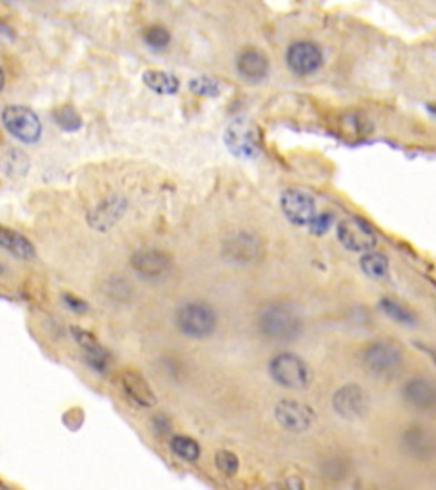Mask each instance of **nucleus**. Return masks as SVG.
<instances>
[{"mask_svg":"<svg viewBox=\"0 0 436 490\" xmlns=\"http://www.w3.org/2000/svg\"><path fill=\"white\" fill-rule=\"evenodd\" d=\"M261 334L280 342H290L302 332V320L297 310L287 303H271L257 317Z\"/></svg>","mask_w":436,"mask_h":490,"instance_id":"1","label":"nucleus"},{"mask_svg":"<svg viewBox=\"0 0 436 490\" xmlns=\"http://www.w3.org/2000/svg\"><path fill=\"white\" fill-rule=\"evenodd\" d=\"M177 329L193 339H205L217 327V314L208 303L191 302L182 305L176 315Z\"/></svg>","mask_w":436,"mask_h":490,"instance_id":"2","label":"nucleus"},{"mask_svg":"<svg viewBox=\"0 0 436 490\" xmlns=\"http://www.w3.org/2000/svg\"><path fill=\"white\" fill-rule=\"evenodd\" d=\"M269 374L278 385L285 388L300 390L311 383V370L307 363L299 356L283 353L271 359L269 363Z\"/></svg>","mask_w":436,"mask_h":490,"instance_id":"3","label":"nucleus"},{"mask_svg":"<svg viewBox=\"0 0 436 490\" xmlns=\"http://www.w3.org/2000/svg\"><path fill=\"white\" fill-rule=\"evenodd\" d=\"M2 122L11 135L25 144H36L41 136V122L25 106H7L2 113Z\"/></svg>","mask_w":436,"mask_h":490,"instance_id":"4","label":"nucleus"},{"mask_svg":"<svg viewBox=\"0 0 436 490\" xmlns=\"http://www.w3.org/2000/svg\"><path fill=\"white\" fill-rule=\"evenodd\" d=\"M225 144L233 155L252 159L259 153V133L251 121L245 118H237L225 132Z\"/></svg>","mask_w":436,"mask_h":490,"instance_id":"5","label":"nucleus"},{"mask_svg":"<svg viewBox=\"0 0 436 490\" xmlns=\"http://www.w3.org/2000/svg\"><path fill=\"white\" fill-rule=\"evenodd\" d=\"M338 239L351 252H370L376 245L374 228L362 218H346L341 221Z\"/></svg>","mask_w":436,"mask_h":490,"instance_id":"6","label":"nucleus"},{"mask_svg":"<svg viewBox=\"0 0 436 490\" xmlns=\"http://www.w3.org/2000/svg\"><path fill=\"white\" fill-rule=\"evenodd\" d=\"M402 353L395 344L376 341L363 351V363L375 374H390L400 366Z\"/></svg>","mask_w":436,"mask_h":490,"instance_id":"7","label":"nucleus"},{"mask_svg":"<svg viewBox=\"0 0 436 490\" xmlns=\"http://www.w3.org/2000/svg\"><path fill=\"white\" fill-rule=\"evenodd\" d=\"M281 209L288 221L299 227L311 225L317 216L315 211V200L308 192L300 191V189H287L281 195Z\"/></svg>","mask_w":436,"mask_h":490,"instance_id":"8","label":"nucleus"},{"mask_svg":"<svg viewBox=\"0 0 436 490\" xmlns=\"http://www.w3.org/2000/svg\"><path fill=\"white\" fill-rule=\"evenodd\" d=\"M275 417L283 429L304 433L315 422L314 410L297 400H281L275 409Z\"/></svg>","mask_w":436,"mask_h":490,"instance_id":"9","label":"nucleus"},{"mask_svg":"<svg viewBox=\"0 0 436 490\" xmlns=\"http://www.w3.org/2000/svg\"><path fill=\"white\" fill-rule=\"evenodd\" d=\"M334 410L343 419L355 421L368 412V395L360 385L341 386L332 398Z\"/></svg>","mask_w":436,"mask_h":490,"instance_id":"10","label":"nucleus"},{"mask_svg":"<svg viewBox=\"0 0 436 490\" xmlns=\"http://www.w3.org/2000/svg\"><path fill=\"white\" fill-rule=\"evenodd\" d=\"M288 66L299 75L314 74L322 65V53L311 41H297L288 48Z\"/></svg>","mask_w":436,"mask_h":490,"instance_id":"11","label":"nucleus"},{"mask_svg":"<svg viewBox=\"0 0 436 490\" xmlns=\"http://www.w3.org/2000/svg\"><path fill=\"white\" fill-rule=\"evenodd\" d=\"M402 395L407 404L416 407V409H436V383L430 378H412L404 385Z\"/></svg>","mask_w":436,"mask_h":490,"instance_id":"12","label":"nucleus"},{"mask_svg":"<svg viewBox=\"0 0 436 490\" xmlns=\"http://www.w3.org/2000/svg\"><path fill=\"white\" fill-rule=\"evenodd\" d=\"M132 264L145 278H158L169 271L170 259L164 252L156 251V248H142L133 254Z\"/></svg>","mask_w":436,"mask_h":490,"instance_id":"13","label":"nucleus"},{"mask_svg":"<svg viewBox=\"0 0 436 490\" xmlns=\"http://www.w3.org/2000/svg\"><path fill=\"white\" fill-rule=\"evenodd\" d=\"M268 58L264 57V53L254 48L244 50L237 58V70H239L240 77L251 84L263 82L268 75Z\"/></svg>","mask_w":436,"mask_h":490,"instance_id":"14","label":"nucleus"},{"mask_svg":"<svg viewBox=\"0 0 436 490\" xmlns=\"http://www.w3.org/2000/svg\"><path fill=\"white\" fill-rule=\"evenodd\" d=\"M121 385L126 395L135 402L137 405L145 407H154L157 404V397L154 393L152 386L149 385V382L142 377L137 371H125L121 374Z\"/></svg>","mask_w":436,"mask_h":490,"instance_id":"15","label":"nucleus"},{"mask_svg":"<svg viewBox=\"0 0 436 490\" xmlns=\"http://www.w3.org/2000/svg\"><path fill=\"white\" fill-rule=\"evenodd\" d=\"M404 446L412 456L431 458L436 451V440L430 430L423 428H411L404 434Z\"/></svg>","mask_w":436,"mask_h":490,"instance_id":"16","label":"nucleus"},{"mask_svg":"<svg viewBox=\"0 0 436 490\" xmlns=\"http://www.w3.org/2000/svg\"><path fill=\"white\" fill-rule=\"evenodd\" d=\"M0 244L6 248L9 254L21 260H31L34 258V245L31 244L29 239H26L22 233L11 230V228H2L0 233Z\"/></svg>","mask_w":436,"mask_h":490,"instance_id":"17","label":"nucleus"},{"mask_svg":"<svg viewBox=\"0 0 436 490\" xmlns=\"http://www.w3.org/2000/svg\"><path fill=\"white\" fill-rule=\"evenodd\" d=\"M144 82L150 90H154V92L157 94H164V96L177 92V89H179V80H177L174 75L165 72H156V70L145 72Z\"/></svg>","mask_w":436,"mask_h":490,"instance_id":"18","label":"nucleus"},{"mask_svg":"<svg viewBox=\"0 0 436 490\" xmlns=\"http://www.w3.org/2000/svg\"><path fill=\"white\" fill-rule=\"evenodd\" d=\"M360 266L367 276L374 279L386 278L388 272V259L380 252H365L363 258L360 259Z\"/></svg>","mask_w":436,"mask_h":490,"instance_id":"19","label":"nucleus"},{"mask_svg":"<svg viewBox=\"0 0 436 490\" xmlns=\"http://www.w3.org/2000/svg\"><path fill=\"white\" fill-rule=\"evenodd\" d=\"M170 449H172L174 454L182 458L186 461H196L200 458L201 448L193 438L184 436V434H177V436H172L170 440Z\"/></svg>","mask_w":436,"mask_h":490,"instance_id":"20","label":"nucleus"},{"mask_svg":"<svg viewBox=\"0 0 436 490\" xmlns=\"http://www.w3.org/2000/svg\"><path fill=\"white\" fill-rule=\"evenodd\" d=\"M380 308L386 312L387 317L395 320V322L402 323V326H414L416 323V317L412 315V312L407 310L406 307L400 305V303L394 302V300L383 298L382 302H380Z\"/></svg>","mask_w":436,"mask_h":490,"instance_id":"21","label":"nucleus"},{"mask_svg":"<svg viewBox=\"0 0 436 490\" xmlns=\"http://www.w3.org/2000/svg\"><path fill=\"white\" fill-rule=\"evenodd\" d=\"M53 120L58 126H60L63 132H77V130H81L82 126L81 116H79V113L72 108V106H63V108H58L53 113Z\"/></svg>","mask_w":436,"mask_h":490,"instance_id":"22","label":"nucleus"},{"mask_svg":"<svg viewBox=\"0 0 436 490\" xmlns=\"http://www.w3.org/2000/svg\"><path fill=\"white\" fill-rule=\"evenodd\" d=\"M144 41L150 48L162 50L170 43V33L162 26H150L145 29Z\"/></svg>","mask_w":436,"mask_h":490,"instance_id":"23","label":"nucleus"},{"mask_svg":"<svg viewBox=\"0 0 436 490\" xmlns=\"http://www.w3.org/2000/svg\"><path fill=\"white\" fill-rule=\"evenodd\" d=\"M227 248H231V251L233 252V255H236V260H247L249 258L247 255L244 254V251L247 252L251 258H254V254H256V251H257V244L254 242V240L251 239V237H247V235H239V237H236V240H232V244L231 245H225Z\"/></svg>","mask_w":436,"mask_h":490,"instance_id":"24","label":"nucleus"},{"mask_svg":"<svg viewBox=\"0 0 436 490\" xmlns=\"http://www.w3.org/2000/svg\"><path fill=\"white\" fill-rule=\"evenodd\" d=\"M189 89H191L196 96L203 97H217L218 94H220V84H218L215 78L210 77L193 78V80L189 82Z\"/></svg>","mask_w":436,"mask_h":490,"instance_id":"25","label":"nucleus"},{"mask_svg":"<svg viewBox=\"0 0 436 490\" xmlns=\"http://www.w3.org/2000/svg\"><path fill=\"white\" fill-rule=\"evenodd\" d=\"M215 465L227 477H233L239 472V458H237L236 453L227 451V449H220L215 454Z\"/></svg>","mask_w":436,"mask_h":490,"instance_id":"26","label":"nucleus"},{"mask_svg":"<svg viewBox=\"0 0 436 490\" xmlns=\"http://www.w3.org/2000/svg\"><path fill=\"white\" fill-rule=\"evenodd\" d=\"M84 359L89 365L90 370L97 371V373H106L109 368V353L104 349V347H97V349L93 351H84Z\"/></svg>","mask_w":436,"mask_h":490,"instance_id":"27","label":"nucleus"},{"mask_svg":"<svg viewBox=\"0 0 436 490\" xmlns=\"http://www.w3.org/2000/svg\"><path fill=\"white\" fill-rule=\"evenodd\" d=\"M120 213H121L120 204L111 203L109 206H108V204H102V206L99 208L96 218H90V220H96V221H94V227L101 228V230H106V228L111 227V221L118 220Z\"/></svg>","mask_w":436,"mask_h":490,"instance_id":"28","label":"nucleus"},{"mask_svg":"<svg viewBox=\"0 0 436 490\" xmlns=\"http://www.w3.org/2000/svg\"><path fill=\"white\" fill-rule=\"evenodd\" d=\"M72 335H74L75 341H77L79 346H81L84 351H93V349H97V347H101V344H99L97 339L94 337L90 332L81 329V327L74 326Z\"/></svg>","mask_w":436,"mask_h":490,"instance_id":"29","label":"nucleus"},{"mask_svg":"<svg viewBox=\"0 0 436 490\" xmlns=\"http://www.w3.org/2000/svg\"><path fill=\"white\" fill-rule=\"evenodd\" d=\"M332 225V215H327V213H322V215H317L314 221L311 223V230L315 235H324Z\"/></svg>","mask_w":436,"mask_h":490,"instance_id":"30","label":"nucleus"},{"mask_svg":"<svg viewBox=\"0 0 436 490\" xmlns=\"http://www.w3.org/2000/svg\"><path fill=\"white\" fill-rule=\"evenodd\" d=\"M63 298V303H65L67 307L70 308V310L75 312V314H86L87 310H89V305L86 303V300H82V298H79V296H75L72 293H69V295H63L62 296Z\"/></svg>","mask_w":436,"mask_h":490,"instance_id":"31","label":"nucleus"},{"mask_svg":"<svg viewBox=\"0 0 436 490\" xmlns=\"http://www.w3.org/2000/svg\"><path fill=\"white\" fill-rule=\"evenodd\" d=\"M428 111H430L431 114H435V116H436V102H431V104H428Z\"/></svg>","mask_w":436,"mask_h":490,"instance_id":"32","label":"nucleus"}]
</instances>
